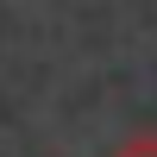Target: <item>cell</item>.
Masks as SVG:
<instances>
[{"instance_id": "6da1fadb", "label": "cell", "mask_w": 157, "mask_h": 157, "mask_svg": "<svg viewBox=\"0 0 157 157\" xmlns=\"http://www.w3.org/2000/svg\"><path fill=\"white\" fill-rule=\"evenodd\" d=\"M107 157H157V132H132V138H120Z\"/></svg>"}]
</instances>
